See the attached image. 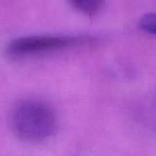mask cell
<instances>
[{
	"instance_id": "6da1fadb",
	"label": "cell",
	"mask_w": 156,
	"mask_h": 156,
	"mask_svg": "<svg viewBox=\"0 0 156 156\" xmlns=\"http://www.w3.org/2000/svg\"><path fill=\"white\" fill-rule=\"evenodd\" d=\"M10 124L12 131L20 140L40 144L56 133L58 118L52 108L45 102L26 100L13 109Z\"/></svg>"
},
{
	"instance_id": "7a4b0ae2",
	"label": "cell",
	"mask_w": 156,
	"mask_h": 156,
	"mask_svg": "<svg viewBox=\"0 0 156 156\" xmlns=\"http://www.w3.org/2000/svg\"><path fill=\"white\" fill-rule=\"evenodd\" d=\"M91 41L89 37H19L11 41L6 48V53L11 58H23L31 55H37L51 52L66 48L82 45Z\"/></svg>"
},
{
	"instance_id": "3957f363",
	"label": "cell",
	"mask_w": 156,
	"mask_h": 156,
	"mask_svg": "<svg viewBox=\"0 0 156 156\" xmlns=\"http://www.w3.org/2000/svg\"><path fill=\"white\" fill-rule=\"evenodd\" d=\"M68 2L75 9L88 16L97 15L104 5V0H68Z\"/></svg>"
},
{
	"instance_id": "277c9868",
	"label": "cell",
	"mask_w": 156,
	"mask_h": 156,
	"mask_svg": "<svg viewBox=\"0 0 156 156\" xmlns=\"http://www.w3.org/2000/svg\"><path fill=\"white\" fill-rule=\"evenodd\" d=\"M140 27L147 33H154L155 27V16L154 14H148L144 16L140 21Z\"/></svg>"
}]
</instances>
